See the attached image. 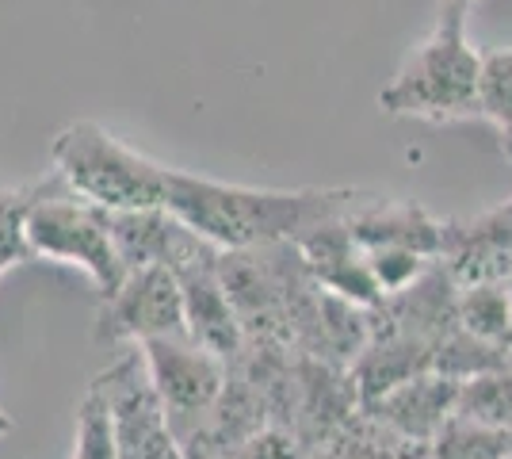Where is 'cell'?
Masks as SVG:
<instances>
[{
    "instance_id": "9a60e30c",
    "label": "cell",
    "mask_w": 512,
    "mask_h": 459,
    "mask_svg": "<svg viewBox=\"0 0 512 459\" xmlns=\"http://www.w3.org/2000/svg\"><path fill=\"white\" fill-rule=\"evenodd\" d=\"M428 459H512V429H490L467 417H451L440 437L428 444Z\"/></svg>"
},
{
    "instance_id": "7c38bea8",
    "label": "cell",
    "mask_w": 512,
    "mask_h": 459,
    "mask_svg": "<svg viewBox=\"0 0 512 459\" xmlns=\"http://www.w3.org/2000/svg\"><path fill=\"white\" fill-rule=\"evenodd\" d=\"M348 226H352L363 253L406 249V253H417V257H428V261L444 257V226L448 222H436L413 199H406V203L363 199L360 207L348 215Z\"/></svg>"
},
{
    "instance_id": "44dd1931",
    "label": "cell",
    "mask_w": 512,
    "mask_h": 459,
    "mask_svg": "<svg viewBox=\"0 0 512 459\" xmlns=\"http://www.w3.org/2000/svg\"><path fill=\"white\" fill-rule=\"evenodd\" d=\"M509 157H512V150H509Z\"/></svg>"
},
{
    "instance_id": "ba28073f",
    "label": "cell",
    "mask_w": 512,
    "mask_h": 459,
    "mask_svg": "<svg viewBox=\"0 0 512 459\" xmlns=\"http://www.w3.org/2000/svg\"><path fill=\"white\" fill-rule=\"evenodd\" d=\"M218 257H222V249H214L211 241L199 238L180 261L172 264V272H176L180 291H184L188 337L199 349L234 364L245 352V329L237 322V310L226 295L222 276H218Z\"/></svg>"
},
{
    "instance_id": "8fae6325",
    "label": "cell",
    "mask_w": 512,
    "mask_h": 459,
    "mask_svg": "<svg viewBox=\"0 0 512 459\" xmlns=\"http://www.w3.org/2000/svg\"><path fill=\"white\" fill-rule=\"evenodd\" d=\"M299 253L306 268L314 272V280L329 295H341V299L367 306V310H375L383 303V291L375 284V272H371L367 253L360 249L348 219H333L318 226L314 234H306L299 241Z\"/></svg>"
},
{
    "instance_id": "4fadbf2b",
    "label": "cell",
    "mask_w": 512,
    "mask_h": 459,
    "mask_svg": "<svg viewBox=\"0 0 512 459\" xmlns=\"http://www.w3.org/2000/svg\"><path fill=\"white\" fill-rule=\"evenodd\" d=\"M459 329L505 349L512 341V284L459 287Z\"/></svg>"
},
{
    "instance_id": "2e32d148",
    "label": "cell",
    "mask_w": 512,
    "mask_h": 459,
    "mask_svg": "<svg viewBox=\"0 0 512 459\" xmlns=\"http://www.w3.org/2000/svg\"><path fill=\"white\" fill-rule=\"evenodd\" d=\"M455 417H467L474 425H490V429H512V372L474 375L459 387V406Z\"/></svg>"
},
{
    "instance_id": "5bb4252c",
    "label": "cell",
    "mask_w": 512,
    "mask_h": 459,
    "mask_svg": "<svg viewBox=\"0 0 512 459\" xmlns=\"http://www.w3.org/2000/svg\"><path fill=\"white\" fill-rule=\"evenodd\" d=\"M43 184L46 180L23 184V188H0V280L12 268L35 261V249L27 238V219H31V207L43 196Z\"/></svg>"
},
{
    "instance_id": "ffe728a7",
    "label": "cell",
    "mask_w": 512,
    "mask_h": 459,
    "mask_svg": "<svg viewBox=\"0 0 512 459\" xmlns=\"http://www.w3.org/2000/svg\"><path fill=\"white\" fill-rule=\"evenodd\" d=\"M505 368H509V372H512V341H509V345H505Z\"/></svg>"
},
{
    "instance_id": "30bf717a",
    "label": "cell",
    "mask_w": 512,
    "mask_h": 459,
    "mask_svg": "<svg viewBox=\"0 0 512 459\" xmlns=\"http://www.w3.org/2000/svg\"><path fill=\"white\" fill-rule=\"evenodd\" d=\"M459 387H463L459 379L425 372L402 383V387H394L390 394H383L379 402L363 406V414L371 417L375 425H383L386 433H394L398 440L428 448L432 440L440 437V429L455 417Z\"/></svg>"
},
{
    "instance_id": "d6986e66",
    "label": "cell",
    "mask_w": 512,
    "mask_h": 459,
    "mask_svg": "<svg viewBox=\"0 0 512 459\" xmlns=\"http://www.w3.org/2000/svg\"><path fill=\"white\" fill-rule=\"evenodd\" d=\"M12 429H16V421H12V417H8L4 410H0V437H8Z\"/></svg>"
},
{
    "instance_id": "3957f363",
    "label": "cell",
    "mask_w": 512,
    "mask_h": 459,
    "mask_svg": "<svg viewBox=\"0 0 512 459\" xmlns=\"http://www.w3.org/2000/svg\"><path fill=\"white\" fill-rule=\"evenodd\" d=\"M50 165L62 184L104 211H153L169 207L172 169L123 146L100 123L77 119L50 142Z\"/></svg>"
},
{
    "instance_id": "5b68a950",
    "label": "cell",
    "mask_w": 512,
    "mask_h": 459,
    "mask_svg": "<svg viewBox=\"0 0 512 459\" xmlns=\"http://www.w3.org/2000/svg\"><path fill=\"white\" fill-rule=\"evenodd\" d=\"M104 398L119 459H188L172 433L169 410L153 387L142 349L123 352L111 368L88 383Z\"/></svg>"
},
{
    "instance_id": "8992f818",
    "label": "cell",
    "mask_w": 512,
    "mask_h": 459,
    "mask_svg": "<svg viewBox=\"0 0 512 459\" xmlns=\"http://www.w3.org/2000/svg\"><path fill=\"white\" fill-rule=\"evenodd\" d=\"M146 356V368L165 410H169L172 433L180 440L195 437L211 421L218 398L230 383V364L199 349L192 337H165V341H146L138 345Z\"/></svg>"
},
{
    "instance_id": "9c48e42d",
    "label": "cell",
    "mask_w": 512,
    "mask_h": 459,
    "mask_svg": "<svg viewBox=\"0 0 512 459\" xmlns=\"http://www.w3.org/2000/svg\"><path fill=\"white\" fill-rule=\"evenodd\" d=\"M440 264L459 287L509 284L512 280V199L470 222L444 226Z\"/></svg>"
},
{
    "instance_id": "e0dca14e",
    "label": "cell",
    "mask_w": 512,
    "mask_h": 459,
    "mask_svg": "<svg viewBox=\"0 0 512 459\" xmlns=\"http://www.w3.org/2000/svg\"><path fill=\"white\" fill-rule=\"evenodd\" d=\"M478 119H486L501 134L505 153L512 150V46L493 50L482 58V85H478Z\"/></svg>"
},
{
    "instance_id": "52a82bcc",
    "label": "cell",
    "mask_w": 512,
    "mask_h": 459,
    "mask_svg": "<svg viewBox=\"0 0 512 459\" xmlns=\"http://www.w3.org/2000/svg\"><path fill=\"white\" fill-rule=\"evenodd\" d=\"M165 337H188L184 322V291L176 272L165 264L134 268L115 295L100 299L96 314V341L100 345H146Z\"/></svg>"
},
{
    "instance_id": "7a4b0ae2",
    "label": "cell",
    "mask_w": 512,
    "mask_h": 459,
    "mask_svg": "<svg viewBox=\"0 0 512 459\" xmlns=\"http://www.w3.org/2000/svg\"><path fill=\"white\" fill-rule=\"evenodd\" d=\"M482 54L467 39V12L440 8L436 23L409 50L398 77L379 92V108L402 119L463 123L478 119Z\"/></svg>"
},
{
    "instance_id": "6da1fadb",
    "label": "cell",
    "mask_w": 512,
    "mask_h": 459,
    "mask_svg": "<svg viewBox=\"0 0 512 459\" xmlns=\"http://www.w3.org/2000/svg\"><path fill=\"white\" fill-rule=\"evenodd\" d=\"M363 203L356 188H245L222 184L207 176L172 169L169 211L211 241L222 253L245 249H272V245H299L306 234L333 219H348Z\"/></svg>"
},
{
    "instance_id": "277c9868",
    "label": "cell",
    "mask_w": 512,
    "mask_h": 459,
    "mask_svg": "<svg viewBox=\"0 0 512 459\" xmlns=\"http://www.w3.org/2000/svg\"><path fill=\"white\" fill-rule=\"evenodd\" d=\"M43 196L31 207L27 238L35 249V261H54L81 268L100 299L115 295L127 280V264L115 249V238L107 230V211L92 207L81 196H73L62 184V176H43Z\"/></svg>"
},
{
    "instance_id": "ac0fdd59",
    "label": "cell",
    "mask_w": 512,
    "mask_h": 459,
    "mask_svg": "<svg viewBox=\"0 0 512 459\" xmlns=\"http://www.w3.org/2000/svg\"><path fill=\"white\" fill-rule=\"evenodd\" d=\"M470 4H478V0H440V8H459V12H470Z\"/></svg>"
}]
</instances>
